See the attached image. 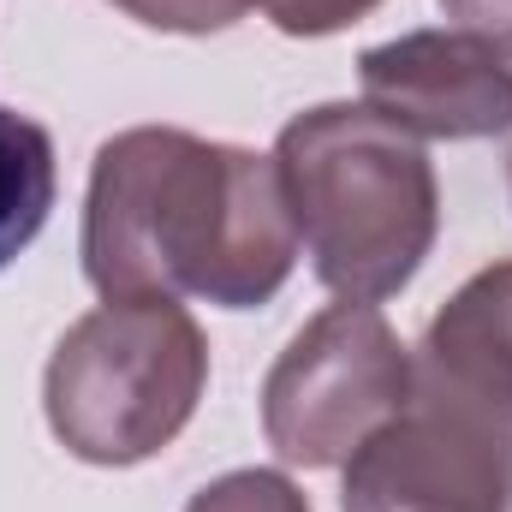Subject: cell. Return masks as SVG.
I'll list each match as a JSON object with an SVG mask.
<instances>
[{
    "mask_svg": "<svg viewBox=\"0 0 512 512\" xmlns=\"http://www.w3.org/2000/svg\"><path fill=\"white\" fill-rule=\"evenodd\" d=\"M78 256L102 298L256 310L292 280L298 227L274 155L179 126H131L96 149Z\"/></svg>",
    "mask_w": 512,
    "mask_h": 512,
    "instance_id": "obj_1",
    "label": "cell"
},
{
    "mask_svg": "<svg viewBox=\"0 0 512 512\" xmlns=\"http://www.w3.org/2000/svg\"><path fill=\"white\" fill-rule=\"evenodd\" d=\"M274 173L334 298L382 304L417 280L441 233V185L423 137L382 120L370 102H322L274 137Z\"/></svg>",
    "mask_w": 512,
    "mask_h": 512,
    "instance_id": "obj_2",
    "label": "cell"
},
{
    "mask_svg": "<svg viewBox=\"0 0 512 512\" xmlns=\"http://www.w3.org/2000/svg\"><path fill=\"white\" fill-rule=\"evenodd\" d=\"M209 387V340L179 298H102L42 376L54 441L84 465H143L185 435Z\"/></svg>",
    "mask_w": 512,
    "mask_h": 512,
    "instance_id": "obj_3",
    "label": "cell"
},
{
    "mask_svg": "<svg viewBox=\"0 0 512 512\" xmlns=\"http://www.w3.org/2000/svg\"><path fill=\"white\" fill-rule=\"evenodd\" d=\"M411 399V352L376 304L310 316L262 382V435L286 465H346Z\"/></svg>",
    "mask_w": 512,
    "mask_h": 512,
    "instance_id": "obj_4",
    "label": "cell"
},
{
    "mask_svg": "<svg viewBox=\"0 0 512 512\" xmlns=\"http://www.w3.org/2000/svg\"><path fill=\"white\" fill-rule=\"evenodd\" d=\"M340 512H512V429L411 387L346 459Z\"/></svg>",
    "mask_w": 512,
    "mask_h": 512,
    "instance_id": "obj_5",
    "label": "cell"
},
{
    "mask_svg": "<svg viewBox=\"0 0 512 512\" xmlns=\"http://www.w3.org/2000/svg\"><path fill=\"white\" fill-rule=\"evenodd\" d=\"M364 102L411 137H501L512 131V66L471 30H411L358 60Z\"/></svg>",
    "mask_w": 512,
    "mask_h": 512,
    "instance_id": "obj_6",
    "label": "cell"
},
{
    "mask_svg": "<svg viewBox=\"0 0 512 512\" xmlns=\"http://www.w3.org/2000/svg\"><path fill=\"white\" fill-rule=\"evenodd\" d=\"M411 387L512 429V262L477 268L429 316Z\"/></svg>",
    "mask_w": 512,
    "mask_h": 512,
    "instance_id": "obj_7",
    "label": "cell"
},
{
    "mask_svg": "<svg viewBox=\"0 0 512 512\" xmlns=\"http://www.w3.org/2000/svg\"><path fill=\"white\" fill-rule=\"evenodd\" d=\"M54 191H60L54 137L18 108H0V268H12L36 245V233L48 227Z\"/></svg>",
    "mask_w": 512,
    "mask_h": 512,
    "instance_id": "obj_8",
    "label": "cell"
},
{
    "mask_svg": "<svg viewBox=\"0 0 512 512\" xmlns=\"http://www.w3.org/2000/svg\"><path fill=\"white\" fill-rule=\"evenodd\" d=\"M185 512H310V501L286 471H256L251 465V471H227V477L203 483Z\"/></svg>",
    "mask_w": 512,
    "mask_h": 512,
    "instance_id": "obj_9",
    "label": "cell"
},
{
    "mask_svg": "<svg viewBox=\"0 0 512 512\" xmlns=\"http://www.w3.org/2000/svg\"><path fill=\"white\" fill-rule=\"evenodd\" d=\"M126 18L149 24V30H173V36H215L233 30L256 0H114Z\"/></svg>",
    "mask_w": 512,
    "mask_h": 512,
    "instance_id": "obj_10",
    "label": "cell"
},
{
    "mask_svg": "<svg viewBox=\"0 0 512 512\" xmlns=\"http://www.w3.org/2000/svg\"><path fill=\"white\" fill-rule=\"evenodd\" d=\"M256 6L286 36H334V30H352L358 18H370L382 0H256Z\"/></svg>",
    "mask_w": 512,
    "mask_h": 512,
    "instance_id": "obj_11",
    "label": "cell"
},
{
    "mask_svg": "<svg viewBox=\"0 0 512 512\" xmlns=\"http://www.w3.org/2000/svg\"><path fill=\"white\" fill-rule=\"evenodd\" d=\"M441 12H447L459 30L483 36L489 48L512 54V0H441Z\"/></svg>",
    "mask_w": 512,
    "mask_h": 512,
    "instance_id": "obj_12",
    "label": "cell"
}]
</instances>
